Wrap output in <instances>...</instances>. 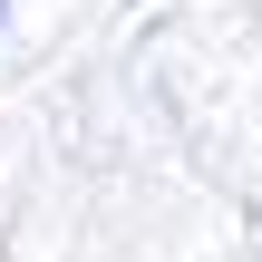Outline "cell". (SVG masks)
<instances>
[]
</instances>
